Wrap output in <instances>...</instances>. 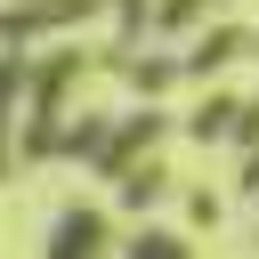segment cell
I'll use <instances>...</instances> for the list:
<instances>
[{"instance_id":"1","label":"cell","mask_w":259,"mask_h":259,"mask_svg":"<svg viewBox=\"0 0 259 259\" xmlns=\"http://www.w3.org/2000/svg\"><path fill=\"white\" fill-rule=\"evenodd\" d=\"M89 251H97V219H89V210H73V219H65V235H57V251H49V259H89Z\"/></svg>"},{"instance_id":"2","label":"cell","mask_w":259,"mask_h":259,"mask_svg":"<svg viewBox=\"0 0 259 259\" xmlns=\"http://www.w3.org/2000/svg\"><path fill=\"white\" fill-rule=\"evenodd\" d=\"M130 259H186V251H178L170 235H138V243H130Z\"/></svg>"}]
</instances>
